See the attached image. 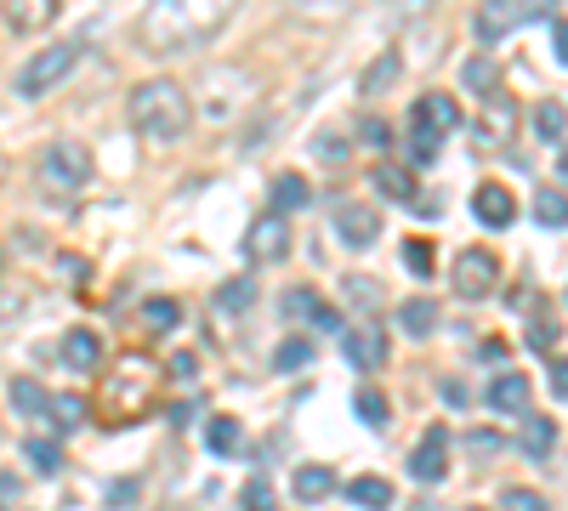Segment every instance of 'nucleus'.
<instances>
[{
    "mask_svg": "<svg viewBox=\"0 0 568 511\" xmlns=\"http://www.w3.org/2000/svg\"><path fill=\"white\" fill-rule=\"evenodd\" d=\"M233 12H239V0H148L137 18V40H142V52L165 57L177 46L211 40Z\"/></svg>",
    "mask_w": 568,
    "mask_h": 511,
    "instance_id": "nucleus-1",
    "label": "nucleus"
},
{
    "mask_svg": "<svg viewBox=\"0 0 568 511\" xmlns=\"http://www.w3.org/2000/svg\"><path fill=\"white\" fill-rule=\"evenodd\" d=\"M154 392H160V364H154V358H142V353L114 358V370H108L103 387H97V421L103 426L137 421L142 409L154 404Z\"/></svg>",
    "mask_w": 568,
    "mask_h": 511,
    "instance_id": "nucleus-2",
    "label": "nucleus"
},
{
    "mask_svg": "<svg viewBox=\"0 0 568 511\" xmlns=\"http://www.w3.org/2000/svg\"><path fill=\"white\" fill-rule=\"evenodd\" d=\"M131 125L148 142H177L194 125V103H188V91L177 80H142L131 91Z\"/></svg>",
    "mask_w": 568,
    "mask_h": 511,
    "instance_id": "nucleus-3",
    "label": "nucleus"
},
{
    "mask_svg": "<svg viewBox=\"0 0 568 511\" xmlns=\"http://www.w3.org/2000/svg\"><path fill=\"white\" fill-rule=\"evenodd\" d=\"M551 12H557V0H483L478 18H472V35H478L483 46H495V40L529 29V23L551 18Z\"/></svg>",
    "mask_w": 568,
    "mask_h": 511,
    "instance_id": "nucleus-4",
    "label": "nucleus"
},
{
    "mask_svg": "<svg viewBox=\"0 0 568 511\" xmlns=\"http://www.w3.org/2000/svg\"><path fill=\"white\" fill-rule=\"evenodd\" d=\"M80 52H86L80 40H52L46 52H35L18 69V97H46L52 86H63V80H69V69L80 63Z\"/></svg>",
    "mask_w": 568,
    "mask_h": 511,
    "instance_id": "nucleus-5",
    "label": "nucleus"
},
{
    "mask_svg": "<svg viewBox=\"0 0 568 511\" xmlns=\"http://www.w3.org/2000/svg\"><path fill=\"white\" fill-rule=\"evenodd\" d=\"M40 177L52 182V188H63V194L86 188L91 182V148L86 142H74V137L46 142V154H40Z\"/></svg>",
    "mask_w": 568,
    "mask_h": 511,
    "instance_id": "nucleus-6",
    "label": "nucleus"
},
{
    "mask_svg": "<svg viewBox=\"0 0 568 511\" xmlns=\"http://www.w3.org/2000/svg\"><path fill=\"white\" fill-rule=\"evenodd\" d=\"M449 284H455V296H461V301L495 296V290H500V256H495V250H483V245L461 250L455 267H449Z\"/></svg>",
    "mask_w": 568,
    "mask_h": 511,
    "instance_id": "nucleus-7",
    "label": "nucleus"
},
{
    "mask_svg": "<svg viewBox=\"0 0 568 511\" xmlns=\"http://www.w3.org/2000/svg\"><path fill=\"white\" fill-rule=\"evenodd\" d=\"M290 256V222L279 211H267L262 222H250L245 228V262L250 267H273Z\"/></svg>",
    "mask_w": 568,
    "mask_h": 511,
    "instance_id": "nucleus-8",
    "label": "nucleus"
},
{
    "mask_svg": "<svg viewBox=\"0 0 568 511\" xmlns=\"http://www.w3.org/2000/svg\"><path fill=\"white\" fill-rule=\"evenodd\" d=\"M341 353H347V364H353L358 375H375L387 364V335H381V324H375V318L347 324V330H341Z\"/></svg>",
    "mask_w": 568,
    "mask_h": 511,
    "instance_id": "nucleus-9",
    "label": "nucleus"
},
{
    "mask_svg": "<svg viewBox=\"0 0 568 511\" xmlns=\"http://www.w3.org/2000/svg\"><path fill=\"white\" fill-rule=\"evenodd\" d=\"M409 125H421L432 137H449V131H461V103L449 91H421L415 108H409Z\"/></svg>",
    "mask_w": 568,
    "mask_h": 511,
    "instance_id": "nucleus-10",
    "label": "nucleus"
},
{
    "mask_svg": "<svg viewBox=\"0 0 568 511\" xmlns=\"http://www.w3.org/2000/svg\"><path fill=\"white\" fill-rule=\"evenodd\" d=\"M472 216H478L489 233H506L517 222V194L506 182H478V194H472Z\"/></svg>",
    "mask_w": 568,
    "mask_h": 511,
    "instance_id": "nucleus-11",
    "label": "nucleus"
},
{
    "mask_svg": "<svg viewBox=\"0 0 568 511\" xmlns=\"http://www.w3.org/2000/svg\"><path fill=\"white\" fill-rule=\"evenodd\" d=\"M57 358H63V370H74V375L103 370V335L91 330V324H74V330L57 341Z\"/></svg>",
    "mask_w": 568,
    "mask_h": 511,
    "instance_id": "nucleus-12",
    "label": "nucleus"
},
{
    "mask_svg": "<svg viewBox=\"0 0 568 511\" xmlns=\"http://www.w3.org/2000/svg\"><path fill=\"white\" fill-rule=\"evenodd\" d=\"M483 404L495 409V415H529L534 404V381L517 370H500L495 381H489V392H483Z\"/></svg>",
    "mask_w": 568,
    "mask_h": 511,
    "instance_id": "nucleus-13",
    "label": "nucleus"
},
{
    "mask_svg": "<svg viewBox=\"0 0 568 511\" xmlns=\"http://www.w3.org/2000/svg\"><path fill=\"white\" fill-rule=\"evenodd\" d=\"M336 239L353 250H370L375 239H381V216H375V205H358V199H347L336 211Z\"/></svg>",
    "mask_w": 568,
    "mask_h": 511,
    "instance_id": "nucleus-14",
    "label": "nucleus"
},
{
    "mask_svg": "<svg viewBox=\"0 0 568 511\" xmlns=\"http://www.w3.org/2000/svg\"><path fill=\"white\" fill-rule=\"evenodd\" d=\"M444 472H449V432L432 426L421 438V449H409V477L415 483H444Z\"/></svg>",
    "mask_w": 568,
    "mask_h": 511,
    "instance_id": "nucleus-15",
    "label": "nucleus"
},
{
    "mask_svg": "<svg viewBox=\"0 0 568 511\" xmlns=\"http://www.w3.org/2000/svg\"><path fill=\"white\" fill-rule=\"evenodd\" d=\"M290 494H296L302 506H319V500L336 494V472H330L324 460H307V466H296V477H290Z\"/></svg>",
    "mask_w": 568,
    "mask_h": 511,
    "instance_id": "nucleus-16",
    "label": "nucleus"
},
{
    "mask_svg": "<svg viewBox=\"0 0 568 511\" xmlns=\"http://www.w3.org/2000/svg\"><path fill=\"white\" fill-rule=\"evenodd\" d=\"M57 6H63V0H6V29H18V35H40V29L57 18Z\"/></svg>",
    "mask_w": 568,
    "mask_h": 511,
    "instance_id": "nucleus-17",
    "label": "nucleus"
},
{
    "mask_svg": "<svg viewBox=\"0 0 568 511\" xmlns=\"http://www.w3.org/2000/svg\"><path fill=\"white\" fill-rule=\"evenodd\" d=\"M205 449H211L216 460L245 455V426L233 421V415H211V421H205Z\"/></svg>",
    "mask_w": 568,
    "mask_h": 511,
    "instance_id": "nucleus-18",
    "label": "nucleus"
},
{
    "mask_svg": "<svg viewBox=\"0 0 568 511\" xmlns=\"http://www.w3.org/2000/svg\"><path fill=\"white\" fill-rule=\"evenodd\" d=\"M313 358H319V341H313V335H284L279 347H273V375H302Z\"/></svg>",
    "mask_w": 568,
    "mask_h": 511,
    "instance_id": "nucleus-19",
    "label": "nucleus"
},
{
    "mask_svg": "<svg viewBox=\"0 0 568 511\" xmlns=\"http://www.w3.org/2000/svg\"><path fill=\"white\" fill-rule=\"evenodd\" d=\"M182 324V301H171V296H148L137 307V330L142 335H171Z\"/></svg>",
    "mask_w": 568,
    "mask_h": 511,
    "instance_id": "nucleus-20",
    "label": "nucleus"
},
{
    "mask_svg": "<svg viewBox=\"0 0 568 511\" xmlns=\"http://www.w3.org/2000/svg\"><path fill=\"white\" fill-rule=\"evenodd\" d=\"M313 205V188H307V177H296V171H279L273 177V211L279 216H296Z\"/></svg>",
    "mask_w": 568,
    "mask_h": 511,
    "instance_id": "nucleus-21",
    "label": "nucleus"
},
{
    "mask_svg": "<svg viewBox=\"0 0 568 511\" xmlns=\"http://www.w3.org/2000/svg\"><path fill=\"white\" fill-rule=\"evenodd\" d=\"M398 330H404L409 341H426V335L438 330V301H426V296L404 301V307H398Z\"/></svg>",
    "mask_w": 568,
    "mask_h": 511,
    "instance_id": "nucleus-22",
    "label": "nucleus"
},
{
    "mask_svg": "<svg viewBox=\"0 0 568 511\" xmlns=\"http://www.w3.org/2000/svg\"><path fill=\"white\" fill-rule=\"evenodd\" d=\"M398 69H404V57H398V46H387V52L375 57L370 69L358 74V91H364V97H381V91H392V80H398Z\"/></svg>",
    "mask_w": 568,
    "mask_h": 511,
    "instance_id": "nucleus-23",
    "label": "nucleus"
},
{
    "mask_svg": "<svg viewBox=\"0 0 568 511\" xmlns=\"http://www.w3.org/2000/svg\"><path fill=\"white\" fill-rule=\"evenodd\" d=\"M256 307V273H239V279H228L222 290H216V313L222 318H239Z\"/></svg>",
    "mask_w": 568,
    "mask_h": 511,
    "instance_id": "nucleus-24",
    "label": "nucleus"
},
{
    "mask_svg": "<svg viewBox=\"0 0 568 511\" xmlns=\"http://www.w3.org/2000/svg\"><path fill=\"white\" fill-rule=\"evenodd\" d=\"M370 182H375V194L392 199V205H415V177H409V171H398V165H375Z\"/></svg>",
    "mask_w": 568,
    "mask_h": 511,
    "instance_id": "nucleus-25",
    "label": "nucleus"
},
{
    "mask_svg": "<svg viewBox=\"0 0 568 511\" xmlns=\"http://www.w3.org/2000/svg\"><path fill=\"white\" fill-rule=\"evenodd\" d=\"M461 86H466V91H478V97H495V86H500V63H495L489 52L466 57V63H461Z\"/></svg>",
    "mask_w": 568,
    "mask_h": 511,
    "instance_id": "nucleus-26",
    "label": "nucleus"
},
{
    "mask_svg": "<svg viewBox=\"0 0 568 511\" xmlns=\"http://www.w3.org/2000/svg\"><path fill=\"white\" fill-rule=\"evenodd\" d=\"M347 500H353L358 511H387L392 506V483L387 477H353V483H347Z\"/></svg>",
    "mask_w": 568,
    "mask_h": 511,
    "instance_id": "nucleus-27",
    "label": "nucleus"
},
{
    "mask_svg": "<svg viewBox=\"0 0 568 511\" xmlns=\"http://www.w3.org/2000/svg\"><path fill=\"white\" fill-rule=\"evenodd\" d=\"M534 216H540V228H568V188H557V182H540L534 188Z\"/></svg>",
    "mask_w": 568,
    "mask_h": 511,
    "instance_id": "nucleus-28",
    "label": "nucleus"
},
{
    "mask_svg": "<svg viewBox=\"0 0 568 511\" xmlns=\"http://www.w3.org/2000/svg\"><path fill=\"white\" fill-rule=\"evenodd\" d=\"M551 443H557V421H546V415H523V455L529 460H546L551 455Z\"/></svg>",
    "mask_w": 568,
    "mask_h": 511,
    "instance_id": "nucleus-29",
    "label": "nucleus"
},
{
    "mask_svg": "<svg viewBox=\"0 0 568 511\" xmlns=\"http://www.w3.org/2000/svg\"><path fill=\"white\" fill-rule=\"evenodd\" d=\"M86 415H91V404L80 392H63V398H52V409H46L52 432H74V426H86Z\"/></svg>",
    "mask_w": 568,
    "mask_h": 511,
    "instance_id": "nucleus-30",
    "label": "nucleus"
},
{
    "mask_svg": "<svg viewBox=\"0 0 568 511\" xmlns=\"http://www.w3.org/2000/svg\"><path fill=\"white\" fill-rule=\"evenodd\" d=\"M534 137H540V142H563L568 137V108L557 103V97L534 103Z\"/></svg>",
    "mask_w": 568,
    "mask_h": 511,
    "instance_id": "nucleus-31",
    "label": "nucleus"
},
{
    "mask_svg": "<svg viewBox=\"0 0 568 511\" xmlns=\"http://www.w3.org/2000/svg\"><path fill=\"white\" fill-rule=\"evenodd\" d=\"M12 409H18V415H40V409H52V392L40 387L35 375H18V381H12Z\"/></svg>",
    "mask_w": 568,
    "mask_h": 511,
    "instance_id": "nucleus-32",
    "label": "nucleus"
},
{
    "mask_svg": "<svg viewBox=\"0 0 568 511\" xmlns=\"http://www.w3.org/2000/svg\"><path fill=\"white\" fill-rule=\"evenodd\" d=\"M23 460H29L40 477L63 472V449H57V438H29V443H23Z\"/></svg>",
    "mask_w": 568,
    "mask_h": 511,
    "instance_id": "nucleus-33",
    "label": "nucleus"
},
{
    "mask_svg": "<svg viewBox=\"0 0 568 511\" xmlns=\"http://www.w3.org/2000/svg\"><path fill=\"white\" fill-rule=\"evenodd\" d=\"M353 415H358L364 426H387V421H392L387 398H381L375 387H358V392H353Z\"/></svg>",
    "mask_w": 568,
    "mask_h": 511,
    "instance_id": "nucleus-34",
    "label": "nucleus"
},
{
    "mask_svg": "<svg viewBox=\"0 0 568 511\" xmlns=\"http://www.w3.org/2000/svg\"><path fill=\"white\" fill-rule=\"evenodd\" d=\"M319 307H324V296L313 284H290V290H284V318H307V324H313Z\"/></svg>",
    "mask_w": 568,
    "mask_h": 511,
    "instance_id": "nucleus-35",
    "label": "nucleus"
},
{
    "mask_svg": "<svg viewBox=\"0 0 568 511\" xmlns=\"http://www.w3.org/2000/svg\"><path fill=\"white\" fill-rule=\"evenodd\" d=\"M404 267L415 273V279H432V273H438V250H432V239H404Z\"/></svg>",
    "mask_w": 568,
    "mask_h": 511,
    "instance_id": "nucleus-36",
    "label": "nucleus"
},
{
    "mask_svg": "<svg viewBox=\"0 0 568 511\" xmlns=\"http://www.w3.org/2000/svg\"><path fill=\"white\" fill-rule=\"evenodd\" d=\"M404 148H409V165H432V159H438V148H444V137H432V131H421V125H409V131H404Z\"/></svg>",
    "mask_w": 568,
    "mask_h": 511,
    "instance_id": "nucleus-37",
    "label": "nucleus"
},
{
    "mask_svg": "<svg viewBox=\"0 0 568 511\" xmlns=\"http://www.w3.org/2000/svg\"><path fill=\"white\" fill-rule=\"evenodd\" d=\"M103 500H108V506H114V511H131V506H137V500H142V483H137V477H114V483H108V494H103Z\"/></svg>",
    "mask_w": 568,
    "mask_h": 511,
    "instance_id": "nucleus-38",
    "label": "nucleus"
},
{
    "mask_svg": "<svg viewBox=\"0 0 568 511\" xmlns=\"http://www.w3.org/2000/svg\"><path fill=\"white\" fill-rule=\"evenodd\" d=\"M500 511H546V494H534V489H500Z\"/></svg>",
    "mask_w": 568,
    "mask_h": 511,
    "instance_id": "nucleus-39",
    "label": "nucleus"
},
{
    "mask_svg": "<svg viewBox=\"0 0 568 511\" xmlns=\"http://www.w3.org/2000/svg\"><path fill=\"white\" fill-rule=\"evenodd\" d=\"M347 301H358V307H381V284L375 279H347Z\"/></svg>",
    "mask_w": 568,
    "mask_h": 511,
    "instance_id": "nucleus-40",
    "label": "nucleus"
},
{
    "mask_svg": "<svg viewBox=\"0 0 568 511\" xmlns=\"http://www.w3.org/2000/svg\"><path fill=\"white\" fill-rule=\"evenodd\" d=\"M529 347L534 353H551V347H557V318H534L529 324Z\"/></svg>",
    "mask_w": 568,
    "mask_h": 511,
    "instance_id": "nucleus-41",
    "label": "nucleus"
},
{
    "mask_svg": "<svg viewBox=\"0 0 568 511\" xmlns=\"http://www.w3.org/2000/svg\"><path fill=\"white\" fill-rule=\"evenodd\" d=\"M358 142H364V148H387V142H392V125L387 120H364V125H358Z\"/></svg>",
    "mask_w": 568,
    "mask_h": 511,
    "instance_id": "nucleus-42",
    "label": "nucleus"
},
{
    "mask_svg": "<svg viewBox=\"0 0 568 511\" xmlns=\"http://www.w3.org/2000/svg\"><path fill=\"white\" fill-rule=\"evenodd\" d=\"M313 154H319L324 165H341V159H347V142H341V137H324V131H319V137H313Z\"/></svg>",
    "mask_w": 568,
    "mask_h": 511,
    "instance_id": "nucleus-43",
    "label": "nucleus"
},
{
    "mask_svg": "<svg viewBox=\"0 0 568 511\" xmlns=\"http://www.w3.org/2000/svg\"><path fill=\"white\" fill-rule=\"evenodd\" d=\"M245 511H273V489H267L262 477H250L245 483Z\"/></svg>",
    "mask_w": 568,
    "mask_h": 511,
    "instance_id": "nucleus-44",
    "label": "nucleus"
},
{
    "mask_svg": "<svg viewBox=\"0 0 568 511\" xmlns=\"http://www.w3.org/2000/svg\"><path fill=\"white\" fill-rule=\"evenodd\" d=\"M546 381H551V392L568 404V358H551V364H546Z\"/></svg>",
    "mask_w": 568,
    "mask_h": 511,
    "instance_id": "nucleus-45",
    "label": "nucleus"
},
{
    "mask_svg": "<svg viewBox=\"0 0 568 511\" xmlns=\"http://www.w3.org/2000/svg\"><path fill=\"white\" fill-rule=\"evenodd\" d=\"M506 125H512V103H506V97H489V131H506Z\"/></svg>",
    "mask_w": 568,
    "mask_h": 511,
    "instance_id": "nucleus-46",
    "label": "nucleus"
},
{
    "mask_svg": "<svg viewBox=\"0 0 568 511\" xmlns=\"http://www.w3.org/2000/svg\"><path fill=\"white\" fill-rule=\"evenodd\" d=\"M551 52H557V63L568 69V23H551Z\"/></svg>",
    "mask_w": 568,
    "mask_h": 511,
    "instance_id": "nucleus-47",
    "label": "nucleus"
},
{
    "mask_svg": "<svg viewBox=\"0 0 568 511\" xmlns=\"http://www.w3.org/2000/svg\"><path fill=\"white\" fill-rule=\"evenodd\" d=\"M171 375H177V381H194V375H199L194 353H177V358H171Z\"/></svg>",
    "mask_w": 568,
    "mask_h": 511,
    "instance_id": "nucleus-48",
    "label": "nucleus"
},
{
    "mask_svg": "<svg viewBox=\"0 0 568 511\" xmlns=\"http://www.w3.org/2000/svg\"><path fill=\"white\" fill-rule=\"evenodd\" d=\"M478 358H483V364H500V358H506V341H495V335H489V341L478 347Z\"/></svg>",
    "mask_w": 568,
    "mask_h": 511,
    "instance_id": "nucleus-49",
    "label": "nucleus"
},
{
    "mask_svg": "<svg viewBox=\"0 0 568 511\" xmlns=\"http://www.w3.org/2000/svg\"><path fill=\"white\" fill-rule=\"evenodd\" d=\"M444 404L449 409H466V387H461V381H444Z\"/></svg>",
    "mask_w": 568,
    "mask_h": 511,
    "instance_id": "nucleus-50",
    "label": "nucleus"
},
{
    "mask_svg": "<svg viewBox=\"0 0 568 511\" xmlns=\"http://www.w3.org/2000/svg\"><path fill=\"white\" fill-rule=\"evenodd\" d=\"M171 421H177V426H188V421H194V398H182V404H171Z\"/></svg>",
    "mask_w": 568,
    "mask_h": 511,
    "instance_id": "nucleus-51",
    "label": "nucleus"
},
{
    "mask_svg": "<svg viewBox=\"0 0 568 511\" xmlns=\"http://www.w3.org/2000/svg\"><path fill=\"white\" fill-rule=\"evenodd\" d=\"M12 494H18V477H0V511H12Z\"/></svg>",
    "mask_w": 568,
    "mask_h": 511,
    "instance_id": "nucleus-52",
    "label": "nucleus"
},
{
    "mask_svg": "<svg viewBox=\"0 0 568 511\" xmlns=\"http://www.w3.org/2000/svg\"><path fill=\"white\" fill-rule=\"evenodd\" d=\"M557 177H568V142H563V154H557Z\"/></svg>",
    "mask_w": 568,
    "mask_h": 511,
    "instance_id": "nucleus-53",
    "label": "nucleus"
},
{
    "mask_svg": "<svg viewBox=\"0 0 568 511\" xmlns=\"http://www.w3.org/2000/svg\"><path fill=\"white\" fill-rule=\"evenodd\" d=\"M466 511H483V506H466Z\"/></svg>",
    "mask_w": 568,
    "mask_h": 511,
    "instance_id": "nucleus-54",
    "label": "nucleus"
}]
</instances>
